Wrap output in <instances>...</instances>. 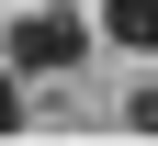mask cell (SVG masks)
<instances>
[{"instance_id":"1","label":"cell","mask_w":158,"mask_h":146,"mask_svg":"<svg viewBox=\"0 0 158 146\" xmlns=\"http://www.w3.org/2000/svg\"><path fill=\"white\" fill-rule=\"evenodd\" d=\"M0 56H11L23 79H68L79 56H90V23H79V11H56V0H34V11H11Z\"/></svg>"},{"instance_id":"2","label":"cell","mask_w":158,"mask_h":146,"mask_svg":"<svg viewBox=\"0 0 158 146\" xmlns=\"http://www.w3.org/2000/svg\"><path fill=\"white\" fill-rule=\"evenodd\" d=\"M102 34H113V45H158V0H113Z\"/></svg>"},{"instance_id":"3","label":"cell","mask_w":158,"mask_h":146,"mask_svg":"<svg viewBox=\"0 0 158 146\" xmlns=\"http://www.w3.org/2000/svg\"><path fill=\"white\" fill-rule=\"evenodd\" d=\"M11 124H23V68L0 56V135H11Z\"/></svg>"},{"instance_id":"4","label":"cell","mask_w":158,"mask_h":146,"mask_svg":"<svg viewBox=\"0 0 158 146\" xmlns=\"http://www.w3.org/2000/svg\"><path fill=\"white\" fill-rule=\"evenodd\" d=\"M124 124H135V135H158V90H135V101H124Z\"/></svg>"},{"instance_id":"5","label":"cell","mask_w":158,"mask_h":146,"mask_svg":"<svg viewBox=\"0 0 158 146\" xmlns=\"http://www.w3.org/2000/svg\"><path fill=\"white\" fill-rule=\"evenodd\" d=\"M0 34H11V23H0Z\"/></svg>"}]
</instances>
